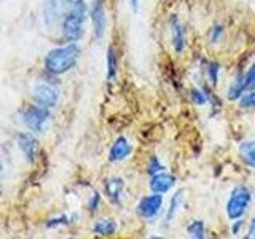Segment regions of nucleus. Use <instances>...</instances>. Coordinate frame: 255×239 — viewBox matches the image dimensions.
Listing matches in <instances>:
<instances>
[{"label": "nucleus", "instance_id": "nucleus-1", "mask_svg": "<svg viewBox=\"0 0 255 239\" xmlns=\"http://www.w3.org/2000/svg\"><path fill=\"white\" fill-rule=\"evenodd\" d=\"M80 46L75 42H70L64 46L53 48L45 56V69L53 75H61L72 70L80 58Z\"/></svg>", "mask_w": 255, "mask_h": 239}, {"label": "nucleus", "instance_id": "nucleus-2", "mask_svg": "<svg viewBox=\"0 0 255 239\" xmlns=\"http://www.w3.org/2000/svg\"><path fill=\"white\" fill-rule=\"evenodd\" d=\"M88 6L85 0H74L69 11L61 22L62 35L67 42H78L85 34V21H86Z\"/></svg>", "mask_w": 255, "mask_h": 239}, {"label": "nucleus", "instance_id": "nucleus-3", "mask_svg": "<svg viewBox=\"0 0 255 239\" xmlns=\"http://www.w3.org/2000/svg\"><path fill=\"white\" fill-rule=\"evenodd\" d=\"M252 203V191L244 187V185H238L233 188V191L230 193V198L227 201V215L230 220H236L241 219L243 215L247 212L249 206Z\"/></svg>", "mask_w": 255, "mask_h": 239}, {"label": "nucleus", "instance_id": "nucleus-4", "mask_svg": "<svg viewBox=\"0 0 255 239\" xmlns=\"http://www.w3.org/2000/svg\"><path fill=\"white\" fill-rule=\"evenodd\" d=\"M22 121L32 132H43L51 123V114L50 109L43 106H29L22 112Z\"/></svg>", "mask_w": 255, "mask_h": 239}, {"label": "nucleus", "instance_id": "nucleus-5", "mask_svg": "<svg viewBox=\"0 0 255 239\" xmlns=\"http://www.w3.org/2000/svg\"><path fill=\"white\" fill-rule=\"evenodd\" d=\"M72 2H74V0H45V3H43L45 26L53 29L54 26L61 24L64 16L69 11Z\"/></svg>", "mask_w": 255, "mask_h": 239}, {"label": "nucleus", "instance_id": "nucleus-6", "mask_svg": "<svg viewBox=\"0 0 255 239\" xmlns=\"http://www.w3.org/2000/svg\"><path fill=\"white\" fill-rule=\"evenodd\" d=\"M32 98H34L35 104H38V106H43L46 109H53L58 106V102H59V91H58V88H54L53 85L38 83L34 88Z\"/></svg>", "mask_w": 255, "mask_h": 239}, {"label": "nucleus", "instance_id": "nucleus-7", "mask_svg": "<svg viewBox=\"0 0 255 239\" xmlns=\"http://www.w3.org/2000/svg\"><path fill=\"white\" fill-rule=\"evenodd\" d=\"M163 209V195L161 193H151L148 196H143L137 204V212L140 217L151 220L156 219Z\"/></svg>", "mask_w": 255, "mask_h": 239}, {"label": "nucleus", "instance_id": "nucleus-8", "mask_svg": "<svg viewBox=\"0 0 255 239\" xmlns=\"http://www.w3.org/2000/svg\"><path fill=\"white\" fill-rule=\"evenodd\" d=\"M18 145L22 151L24 158L27 159V163L34 164L38 158V153H40L38 140L29 132H21V134H18Z\"/></svg>", "mask_w": 255, "mask_h": 239}, {"label": "nucleus", "instance_id": "nucleus-9", "mask_svg": "<svg viewBox=\"0 0 255 239\" xmlns=\"http://www.w3.org/2000/svg\"><path fill=\"white\" fill-rule=\"evenodd\" d=\"M90 18L93 22V32L94 37L101 40L106 34V26H107V18H106V8L101 0H96L91 11H90Z\"/></svg>", "mask_w": 255, "mask_h": 239}, {"label": "nucleus", "instance_id": "nucleus-10", "mask_svg": "<svg viewBox=\"0 0 255 239\" xmlns=\"http://www.w3.org/2000/svg\"><path fill=\"white\" fill-rule=\"evenodd\" d=\"M169 30H171L174 51L177 54H182L187 48V35H185V29H183V24L179 21L175 14H172L169 19Z\"/></svg>", "mask_w": 255, "mask_h": 239}, {"label": "nucleus", "instance_id": "nucleus-11", "mask_svg": "<svg viewBox=\"0 0 255 239\" xmlns=\"http://www.w3.org/2000/svg\"><path fill=\"white\" fill-rule=\"evenodd\" d=\"M132 153V143L128 140L123 135L112 143L110 151H109V159L112 163H120V161H125L128 156H131Z\"/></svg>", "mask_w": 255, "mask_h": 239}, {"label": "nucleus", "instance_id": "nucleus-12", "mask_svg": "<svg viewBox=\"0 0 255 239\" xmlns=\"http://www.w3.org/2000/svg\"><path fill=\"white\" fill-rule=\"evenodd\" d=\"M175 185V177L172 174H167V172H158L155 175H151L150 179V188L153 193H167L169 190H172V187Z\"/></svg>", "mask_w": 255, "mask_h": 239}, {"label": "nucleus", "instance_id": "nucleus-13", "mask_svg": "<svg viewBox=\"0 0 255 239\" xmlns=\"http://www.w3.org/2000/svg\"><path fill=\"white\" fill-rule=\"evenodd\" d=\"M125 190V180L122 177H110L104 182V193L114 204H120Z\"/></svg>", "mask_w": 255, "mask_h": 239}, {"label": "nucleus", "instance_id": "nucleus-14", "mask_svg": "<svg viewBox=\"0 0 255 239\" xmlns=\"http://www.w3.org/2000/svg\"><path fill=\"white\" fill-rule=\"evenodd\" d=\"M239 158L246 166L255 169V140H246L239 145Z\"/></svg>", "mask_w": 255, "mask_h": 239}, {"label": "nucleus", "instance_id": "nucleus-15", "mask_svg": "<svg viewBox=\"0 0 255 239\" xmlns=\"http://www.w3.org/2000/svg\"><path fill=\"white\" fill-rule=\"evenodd\" d=\"M117 231V222L114 219H101L93 225V233L98 236H112Z\"/></svg>", "mask_w": 255, "mask_h": 239}, {"label": "nucleus", "instance_id": "nucleus-16", "mask_svg": "<svg viewBox=\"0 0 255 239\" xmlns=\"http://www.w3.org/2000/svg\"><path fill=\"white\" fill-rule=\"evenodd\" d=\"M106 66H107V82H114L118 74V56L114 46H110L107 50Z\"/></svg>", "mask_w": 255, "mask_h": 239}, {"label": "nucleus", "instance_id": "nucleus-17", "mask_svg": "<svg viewBox=\"0 0 255 239\" xmlns=\"http://www.w3.org/2000/svg\"><path fill=\"white\" fill-rule=\"evenodd\" d=\"M246 93V88H244V78L243 75H239L233 83H231V86L228 88V94L227 98L228 101H239V98Z\"/></svg>", "mask_w": 255, "mask_h": 239}, {"label": "nucleus", "instance_id": "nucleus-18", "mask_svg": "<svg viewBox=\"0 0 255 239\" xmlns=\"http://www.w3.org/2000/svg\"><path fill=\"white\" fill-rule=\"evenodd\" d=\"M182 203H183V193H182V191H177V193L172 196L169 209H167V214H166V220L167 222H172L175 215L179 214L180 207H182Z\"/></svg>", "mask_w": 255, "mask_h": 239}, {"label": "nucleus", "instance_id": "nucleus-19", "mask_svg": "<svg viewBox=\"0 0 255 239\" xmlns=\"http://www.w3.org/2000/svg\"><path fill=\"white\" fill-rule=\"evenodd\" d=\"M187 233L193 239H204L206 238V225L203 220H193L187 227Z\"/></svg>", "mask_w": 255, "mask_h": 239}, {"label": "nucleus", "instance_id": "nucleus-20", "mask_svg": "<svg viewBox=\"0 0 255 239\" xmlns=\"http://www.w3.org/2000/svg\"><path fill=\"white\" fill-rule=\"evenodd\" d=\"M206 72H207V77L211 80V85H214V86L217 85L219 74H220V64L219 62H207Z\"/></svg>", "mask_w": 255, "mask_h": 239}, {"label": "nucleus", "instance_id": "nucleus-21", "mask_svg": "<svg viewBox=\"0 0 255 239\" xmlns=\"http://www.w3.org/2000/svg\"><path fill=\"white\" fill-rule=\"evenodd\" d=\"M239 107L241 109H255V90L246 91L239 98Z\"/></svg>", "mask_w": 255, "mask_h": 239}, {"label": "nucleus", "instance_id": "nucleus-22", "mask_svg": "<svg viewBox=\"0 0 255 239\" xmlns=\"http://www.w3.org/2000/svg\"><path fill=\"white\" fill-rule=\"evenodd\" d=\"M243 78H244V88H246V91L255 90V62L249 67V70H247L246 74L243 75Z\"/></svg>", "mask_w": 255, "mask_h": 239}, {"label": "nucleus", "instance_id": "nucleus-23", "mask_svg": "<svg viewBox=\"0 0 255 239\" xmlns=\"http://www.w3.org/2000/svg\"><path fill=\"white\" fill-rule=\"evenodd\" d=\"M163 171H164V166H163L161 161H159V158L158 156H151L150 161H148V166H147V172L150 175H155V174L163 172Z\"/></svg>", "mask_w": 255, "mask_h": 239}, {"label": "nucleus", "instance_id": "nucleus-24", "mask_svg": "<svg viewBox=\"0 0 255 239\" xmlns=\"http://www.w3.org/2000/svg\"><path fill=\"white\" fill-rule=\"evenodd\" d=\"M190 98H191V101L195 102V106H204V104L207 102V94H206V91L196 90V88L190 91Z\"/></svg>", "mask_w": 255, "mask_h": 239}, {"label": "nucleus", "instance_id": "nucleus-25", "mask_svg": "<svg viewBox=\"0 0 255 239\" xmlns=\"http://www.w3.org/2000/svg\"><path fill=\"white\" fill-rule=\"evenodd\" d=\"M223 24H215V26H212V29L209 30V40L212 43H219L220 38L223 37Z\"/></svg>", "mask_w": 255, "mask_h": 239}, {"label": "nucleus", "instance_id": "nucleus-26", "mask_svg": "<svg viewBox=\"0 0 255 239\" xmlns=\"http://www.w3.org/2000/svg\"><path fill=\"white\" fill-rule=\"evenodd\" d=\"M101 201H102L101 195L99 193H93V196L90 198V201H88V211H90L91 214L98 212L99 207H101Z\"/></svg>", "mask_w": 255, "mask_h": 239}, {"label": "nucleus", "instance_id": "nucleus-27", "mask_svg": "<svg viewBox=\"0 0 255 239\" xmlns=\"http://www.w3.org/2000/svg\"><path fill=\"white\" fill-rule=\"evenodd\" d=\"M69 223V217L67 215H59V217H54L50 219L46 222V227L48 228H56V227H61V225H67Z\"/></svg>", "mask_w": 255, "mask_h": 239}, {"label": "nucleus", "instance_id": "nucleus-28", "mask_svg": "<svg viewBox=\"0 0 255 239\" xmlns=\"http://www.w3.org/2000/svg\"><path fill=\"white\" fill-rule=\"evenodd\" d=\"M246 238L247 239H255V217H252L251 222H249V228H247Z\"/></svg>", "mask_w": 255, "mask_h": 239}, {"label": "nucleus", "instance_id": "nucleus-29", "mask_svg": "<svg viewBox=\"0 0 255 239\" xmlns=\"http://www.w3.org/2000/svg\"><path fill=\"white\" fill-rule=\"evenodd\" d=\"M233 222L235 223H233V227H231V233H233V235H239V231H241V227H243V220L236 219Z\"/></svg>", "mask_w": 255, "mask_h": 239}, {"label": "nucleus", "instance_id": "nucleus-30", "mask_svg": "<svg viewBox=\"0 0 255 239\" xmlns=\"http://www.w3.org/2000/svg\"><path fill=\"white\" fill-rule=\"evenodd\" d=\"M129 6L134 13H137L140 8V0H129Z\"/></svg>", "mask_w": 255, "mask_h": 239}, {"label": "nucleus", "instance_id": "nucleus-31", "mask_svg": "<svg viewBox=\"0 0 255 239\" xmlns=\"http://www.w3.org/2000/svg\"><path fill=\"white\" fill-rule=\"evenodd\" d=\"M3 169V164H2V159H0V171Z\"/></svg>", "mask_w": 255, "mask_h": 239}]
</instances>
